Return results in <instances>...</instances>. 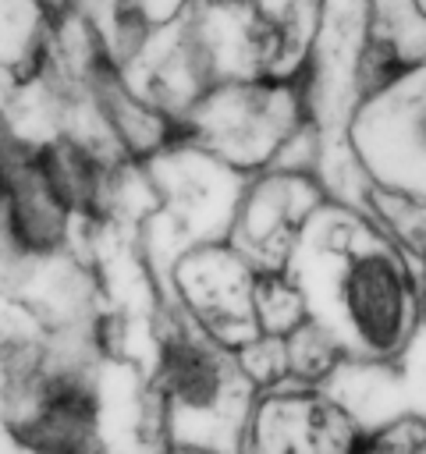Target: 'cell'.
Segmentation results:
<instances>
[{"label":"cell","mask_w":426,"mask_h":454,"mask_svg":"<svg viewBox=\"0 0 426 454\" xmlns=\"http://www.w3.org/2000/svg\"><path fill=\"white\" fill-rule=\"evenodd\" d=\"M288 273L309 319L337 337L348 362H394L422 326V270L355 206L327 199L309 216Z\"/></svg>","instance_id":"obj_1"},{"label":"cell","mask_w":426,"mask_h":454,"mask_svg":"<svg viewBox=\"0 0 426 454\" xmlns=\"http://www.w3.org/2000/svg\"><path fill=\"white\" fill-rule=\"evenodd\" d=\"M312 124L298 74L217 82L181 117V138L241 177L280 167L291 142Z\"/></svg>","instance_id":"obj_2"},{"label":"cell","mask_w":426,"mask_h":454,"mask_svg":"<svg viewBox=\"0 0 426 454\" xmlns=\"http://www.w3.org/2000/svg\"><path fill=\"white\" fill-rule=\"evenodd\" d=\"M149 390L167 429L163 440H178L188 422L213 426L238 440V426L252 401V387L238 372L231 351L213 344L192 323H185L170 305L156 298V323H153V376ZM220 440V436H217Z\"/></svg>","instance_id":"obj_3"},{"label":"cell","mask_w":426,"mask_h":454,"mask_svg":"<svg viewBox=\"0 0 426 454\" xmlns=\"http://www.w3.org/2000/svg\"><path fill=\"white\" fill-rule=\"evenodd\" d=\"M337 138L369 188L426 202V57L369 85Z\"/></svg>","instance_id":"obj_4"},{"label":"cell","mask_w":426,"mask_h":454,"mask_svg":"<svg viewBox=\"0 0 426 454\" xmlns=\"http://www.w3.org/2000/svg\"><path fill=\"white\" fill-rule=\"evenodd\" d=\"M256 284L259 270L231 241L188 245L156 273L160 301L231 355L259 337Z\"/></svg>","instance_id":"obj_5"},{"label":"cell","mask_w":426,"mask_h":454,"mask_svg":"<svg viewBox=\"0 0 426 454\" xmlns=\"http://www.w3.org/2000/svg\"><path fill=\"white\" fill-rule=\"evenodd\" d=\"M366 436L355 411L327 387L280 383L252 394L234 454H362Z\"/></svg>","instance_id":"obj_6"},{"label":"cell","mask_w":426,"mask_h":454,"mask_svg":"<svg viewBox=\"0 0 426 454\" xmlns=\"http://www.w3.org/2000/svg\"><path fill=\"white\" fill-rule=\"evenodd\" d=\"M327 202L316 174L270 167L245 177L227 241L259 270H288V259L309 223V216Z\"/></svg>","instance_id":"obj_7"},{"label":"cell","mask_w":426,"mask_h":454,"mask_svg":"<svg viewBox=\"0 0 426 454\" xmlns=\"http://www.w3.org/2000/svg\"><path fill=\"white\" fill-rule=\"evenodd\" d=\"M280 340H284V358H288V383L327 387L348 362L337 337L316 319H305L298 330H291Z\"/></svg>","instance_id":"obj_8"},{"label":"cell","mask_w":426,"mask_h":454,"mask_svg":"<svg viewBox=\"0 0 426 454\" xmlns=\"http://www.w3.org/2000/svg\"><path fill=\"white\" fill-rule=\"evenodd\" d=\"M305 319H309V305H305V294L295 284V277L288 270L259 273V284H256V326H259V337H288Z\"/></svg>","instance_id":"obj_9"},{"label":"cell","mask_w":426,"mask_h":454,"mask_svg":"<svg viewBox=\"0 0 426 454\" xmlns=\"http://www.w3.org/2000/svg\"><path fill=\"white\" fill-rule=\"evenodd\" d=\"M156 454H231V450L213 443H195V440H160Z\"/></svg>","instance_id":"obj_10"},{"label":"cell","mask_w":426,"mask_h":454,"mask_svg":"<svg viewBox=\"0 0 426 454\" xmlns=\"http://www.w3.org/2000/svg\"><path fill=\"white\" fill-rule=\"evenodd\" d=\"M419 7H422V14H426V0H419Z\"/></svg>","instance_id":"obj_11"}]
</instances>
